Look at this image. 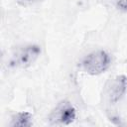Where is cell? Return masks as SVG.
Wrapping results in <instances>:
<instances>
[{"mask_svg":"<svg viewBox=\"0 0 127 127\" xmlns=\"http://www.w3.org/2000/svg\"><path fill=\"white\" fill-rule=\"evenodd\" d=\"M127 91V77L124 74H118L110 77L103 90L107 102L111 105L118 103Z\"/></svg>","mask_w":127,"mask_h":127,"instance_id":"4","label":"cell"},{"mask_svg":"<svg viewBox=\"0 0 127 127\" xmlns=\"http://www.w3.org/2000/svg\"><path fill=\"white\" fill-rule=\"evenodd\" d=\"M76 119V109L67 100L60 101L48 116L50 125H70Z\"/></svg>","mask_w":127,"mask_h":127,"instance_id":"3","label":"cell"},{"mask_svg":"<svg viewBox=\"0 0 127 127\" xmlns=\"http://www.w3.org/2000/svg\"><path fill=\"white\" fill-rule=\"evenodd\" d=\"M42 53L41 47L36 44H25L14 49L7 62V65L13 69H25L30 67L39 59Z\"/></svg>","mask_w":127,"mask_h":127,"instance_id":"1","label":"cell"},{"mask_svg":"<svg viewBox=\"0 0 127 127\" xmlns=\"http://www.w3.org/2000/svg\"><path fill=\"white\" fill-rule=\"evenodd\" d=\"M111 57L104 50H95L86 54L79 62L80 69L90 75L105 72L111 65Z\"/></svg>","mask_w":127,"mask_h":127,"instance_id":"2","label":"cell"},{"mask_svg":"<svg viewBox=\"0 0 127 127\" xmlns=\"http://www.w3.org/2000/svg\"><path fill=\"white\" fill-rule=\"evenodd\" d=\"M9 125L12 127H30L33 125V115L27 111L17 112L11 117Z\"/></svg>","mask_w":127,"mask_h":127,"instance_id":"5","label":"cell"},{"mask_svg":"<svg viewBox=\"0 0 127 127\" xmlns=\"http://www.w3.org/2000/svg\"><path fill=\"white\" fill-rule=\"evenodd\" d=\"M42 0H17V3L21 6H24V7H28V6H31V5H34L38 2H40Z\"/></svg>","mask_w":127,"mask_h":127,"instance_id":"7","label":"cell"},{"mask_svg":"<svg viewBox=\"0 0 127 127\" xmlns=\"http://www.w3.org/2000/svg\"><path fill=\"white\" fill-rule=\"evenodd\" d=\"M116 8L121 12L127 13V0H117Z\"/></svg>","mask_w":127,"mask_h":127,"instance_id":"6","label":"cell"}]
</instances>
